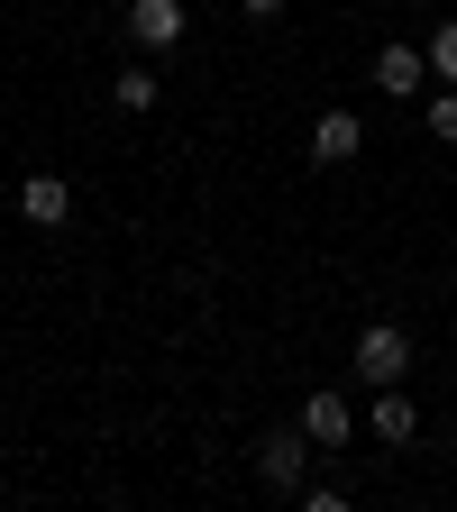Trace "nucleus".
<instances>
[{
	"instance_id": "1",
	"label": "nucleus",
	"mask_w": 457,
	"mask_h": 512,
	"mask_svg": "<svg viewBox=\"0 0 457 512\" xmlns=\"http://www.w3.org/2000/svg\"><path fill=\"white\" fill-rule=\"evenodd\" d=\"M311 439H302V421H284V430H266V439H256V485H266V494H302L311 476Z\"/></svg>"
},
{
	"instance_id": "2",
	"label": "nucleus",
	"mask_w": 457,
	"mask_h": 512,
	"mask_svg": "<svg viewBox=\"0 0 457 512\" xmlns=\"http://www.w3.org/2000/svg\"><path fill=\"white\" fill-rule=\"evenodd\" d=\"M348 366H357L366 384H403V375H412V330H394V320H366L357 348H348Z\"/></svg>"
},
{
	"instance_id": "3",
	"label": "nucleus",
	"mask_w": 457,
	"mask_h": 512,
	"mask_svg": "<svg viewBox=\"0 0 457 512\" xmlns=\"http://www.w3.org/2000/svg\"><path fill=\"white\" fill-rule=\"evenodd\" d=\"M357 156H366V119H357V110H320V119H311V165L339 174V165H357Z\"/></svg>"
},
{
	"instance_id": "4",
	"label": "nucleus",
	"mask_w": 457,
	"mask_h": 512,
	"mask_svg": "<svg viewBox=\"0 0 457 512\" xmlns=\"http://www.w3.org/2000/svg\"><path fill=\"white\" fill-rule=\"evenodd\" d=\"M183 28H192L183 0H128V37H138L147 55H174V46H183Z\"/></svg>"
},
{
	"instance_id": "5",
	"label": "nucleus",
	"mask_w": 457,
	"mask_h": 512,
	"mask_svg": "<svg viewBox=\"0 0 457 512\" xmlns=\"http://www.w3.org/2000/svg\"><path fill=\"white\" fill-rule=\"evenodd\" d=\"M366 430H375V448H412V439H421V412H412V394H403V384H375Z\"/></svg>"
},
{
	"instance_id": "6",
	"label": "nucleus",
	"mask_w": 457,
	"mask_h": 512,
	"mask_svg": "<svg viewBox=\"0 0 457 512\" xmlns=\"http://www.w3.org/2000/svg\"><path fill=\"white\" fill-rule=\"evenodd\" d=\"M293 421H302L311 448H348V439H357V403H348V394H311Z\"/></svg>"
},
{
	"instance_id": "7",
	"label": "nucleus",
	"mask_w": 457,
	"mask_h": 512,
	"mask_svg": "<svg viewBox=\"0 0 457 512\" xmlns=\"http://www.w3.org/2000/svg\"><path fill=\"white\" fill-rule=\"evenodd\" d=\"M375 83H384V101H412V92H430V55L394 37V46L375 55Z\"/></svg>"
},
{
	"instance_id": "8",
	"label": "nucleus",
	"mask_w": 457,
	"mask_h": 512,
	"mask_svg": "<svg viewBox=\"0 0 457 512\" xmlns=\"http://www.w3.org/2000/svg\"><path fill=\"white\" fill-rule=\"evenodd\" d=\"M64 211H74V183L64 174H28L19 183V220L28 229H64Z\"/></svg>"
},
{
	"instance_id": "9",
	"label": "nucleus",
	"mask_w": 457,
	"mask_h": 512,
	"mask_svg": "<svg viewBox=\"0 0 457 512\" xmlns=\"http://www.w3.org/2000/svg\"><path fill=\"white\" fill-rule=\"evenodd\" d=\"M156 92H165L156 64H119V74H110V101H119V110H156Z\"/></svg>"
},
{
	"instance_id": "10",
	"label": "nucleus",
	"mask_w": 457,
	"mask_h": 512,
	"mask_svg": "<svg viewBox=\"0 0 457 512\" xmlns=\"http://www.w3.org/2000/svg\"><path fill=\"white\" fill-rule=\"evenodd\" d=\"M421 55H430V83H457V19H439L421 37Z\"/></svg>"
},
{
	"instance_id": "11",
	"label": "nucleus",
	"mask_w": 457,
	"mask_h": 512,
	"mask_svg": "<svg viewBox=\"0 0 457 512\" xmlns=\"http://www.w3.org/2000/svg\"><path fill=\"white\" fill-rule=\"evenodd\" d=\"M421 128H430V138H439V147H457V83L421 101Z\"/></svg>"
},
{
	"instance_id": "12",
	"label": "nucleus",
	"mask_w": 457,
	"mask_h": 512,
	"mask_svg": "<svg viewBox=\"0 0 457 512\" xmlns=\"http://www.w3.org/2000/svg\"><path fill=\"white\" fill-rule=\"evenodd\" d=\"M293 10V0H238V19H256V28H266V19H284Z\"/></svg>"
}]
</instances>
